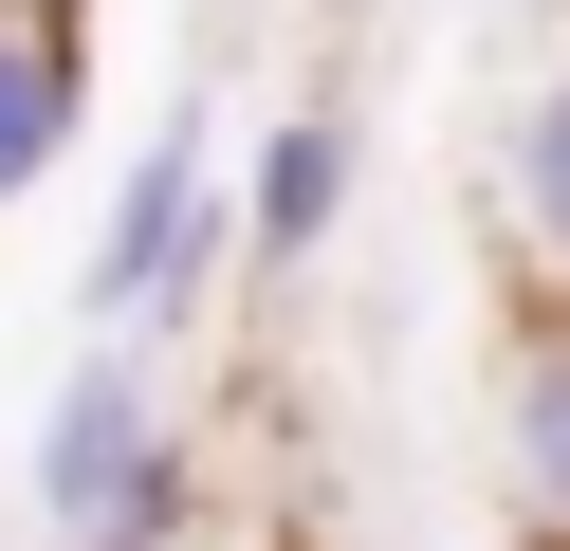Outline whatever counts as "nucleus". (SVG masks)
<instances>
[{"instance_id":"nucleus-1","label":"nucleus","mask_w":570,"mask_h":551,"mask_svg":"<svg viewBox=\"0 0 570 551\" xmlns=\"http://www.w3.org/2000/svg\"><path fill=\"white\" fill-rule=\"evenodd\" d=\"M185 404H166V367L129 350V331H92L75 367H56L38 404V551H166L185 533Z\"/></svg>"},{"instance_id":"nucleus-2","label":"nucleus","mask_w":570,"mask_h":551,"mask_svg":"<svg viewBox=\"0 0 570 551\" xmlns=\"http://www.w3.org/2000/svg\"><path fill=\"white\" fill-rule=\"evenodd\" d=\"M222 220H239V184H222V147H203V110H166L148 129V166L111 184V220H92V331H148V313H185L203 276H222Z\"/></svg>"},{"instance_id":"nucleus-3","label":"nucleus","mask_w":570,"mask_h":551,"mask_svg":"<svg viewBox=\"0 0 570 551\" xmlns=\"http://www.w3.org/2000/svg\"><path fill=\"white\" fill-rule=\"evenodd\" d=\"M497 478H515V533L570 551V276L515 313V350H497Z\"/></svg>"},{"instance_id":"nucleus-4","label":"nucleus","mask_w":570,"mask_h":551,"mask_svg":"<svg viewBox=\"0 0 570 551\" xmlns=\"http://www.w3.org/2000/svg\"><path fill=\"white\" fill-rule=\"evenodd\" d=\"M75 110H92V37H75V0H0V203L75 147Z\"/></svg>"},{"instance_id":"nucleus-5","label":"nucleus","mask_w":570,"mask_h":551,"mask_svg":"<svg viewBox=\"0 0 570 551\" xmlns=\"http://www.w3.org/2000/svg\"><path fill=\"white\" fill-rule=\"evenodd\" d=\"M350 166H368V147H350V110H295V129L258 147V184H239V239H258V257H332Z\"/></svg>"},{"instance_id":"nucleus-6","label":"nucleus","mask_w":570,"mask_h":551,"mask_svg":"<svg viewBox=\"0 0 570 551\" xmlns=\"http://www.w3.org/2000/svg\"><path fill=\"white\" fill-rule=\"evenodd\" d=\"M515 220H533V276H570V73L515 110Z\"/></svg>"}]
</instances>
